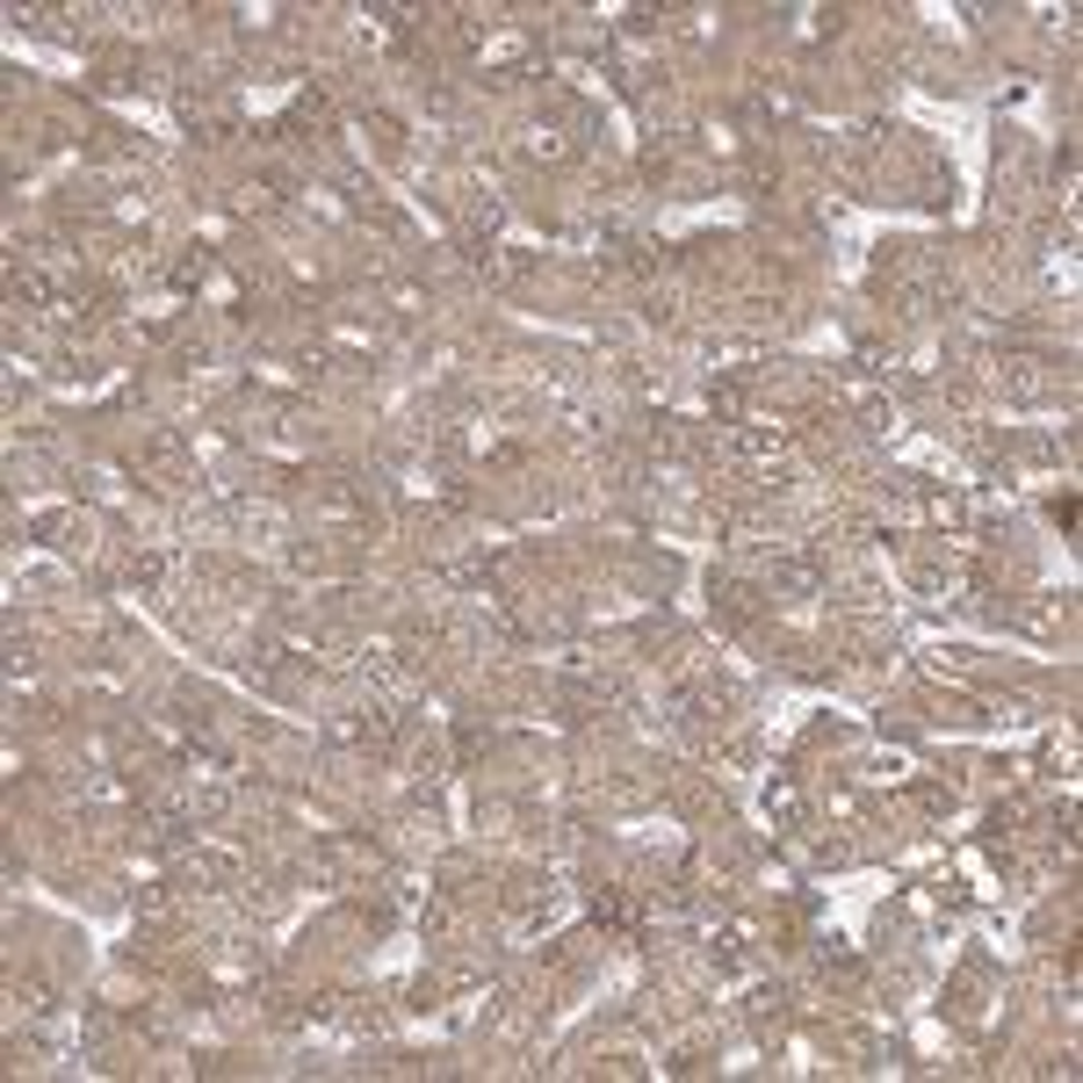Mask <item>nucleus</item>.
<instances>
[{"mask_svg": "<svg viewBox=\"0 0 1083 1083\" xmlns=\"http://www.w3.org/2000/svg\"><path fill=\"white\" fill-rule=\"evenodd\" d=\"M369 860H376V846H361V838H318V874H326V881L361 874Z\"/></svg>", "mask_w": 1083, "mask_h": 1083, "instance_id": "f257e3e1", "label": "nucleus"}, {"mask_svg": "<svg viewBox=\"0 0 1083 1083\" xmlns=\"http://www.w3.org/2000/svg\"><path fill=\"white\" fill-rule=\"evenodd\" d=\"M138 470H189V440L173 434V426H159V434H145L138 440Z\"/></svg>", "mask_w": 1083, "mask_h": 1083, "instance_id": "f03ea898", "label": "nucleus"}, {"mask_svg": "<svg viewBox=\"0 0 1083 1083\" xmlns=\"http://www.w3.org/2000/svg\"><path fill=\"white\" fill-rule=\"evenodd\" d=\"M1005 391L1019 397V405H1033V397H1048V391H1054L1048 361H1005Z\"/></svg>", "mask_w": 1083, "mask_h": 1083, "instance_id": "7ed1b4c3", "label": "nucleus"}, {"mask_svg": "<svg viewBox=\"0 0 1083 1083\" xmlns=\"http://www.w3.org/2000/svg\"><path fill=\"white\" fill-rule=\"evenodd\" d=\"M189 874H195V881H210V889H224V881L238 874V860H232V852H195Z\"/></svg>", "mask_w": 1083, "mask_h": 1083, "instance_id": "20e7f679", "label": "nucleus"}, {"mask_svg": "<svg viewBox=\"0 0 1083 1083\" xmlns=\"http://www.w3.org/2000/svg\"><path fill=\"white\" fill-rule=\"evenodd\" d=\"M130 578H138V585H152V593H159V585L173 578V564H167V556H138V564H130Z\"/></svg>", "mask_w": 1083, "mask_h": 1083, "instance_id": "39448f33", "label": "nucleus"}, {"mask_svg": "<svg viewBox=\"0 0 1083 1083\" xmlns=\"http://www.w3.org/2000/svg\"><path fill=\"white\" fill-rule=\"evenodd\" d=\"M138 911L152 917V925H167V917H173V889H145V895H138Z\"/></svg>", "mask_w": 1083, "mask_h": 1083, "instance_id": "423d86ee", "label": "nucleus"}]
</instances>
